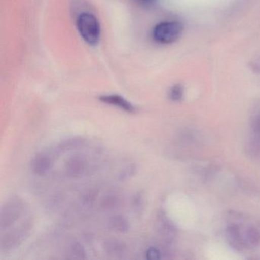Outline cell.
<instances>
[{"label":"cell","instance_id":"obj_1","mask_svg":"<svg viewBox=\"0 0 260 260\" xmlns=\"http://www.w3.org/2000/svg\"><path fill=\"white\" fill-rule=\"evenodd\" d=\"M77 27L82 39L92 46L100 40V24L97 18L90 13H82L77 18Z\"/></svg>","mask_w":260,"mask_h":260},{"label":"cell","instance_id":"obj_2","mask_svg":"<svg viewBox=\"0 0 260 260\" xmlns=\"http://www.w3.org/2000/svg\"><path fill=\"white\" fill-rule=\"evenodd\" d=\"M183 32V25L177 21H164L155 25L153 38L157 43L167 45L176 42Z\"/></svg>","mask_w":260,"mask_h":260},{"label":"cell","instance_id":"obj_3","mask_svg":"<svg viewBox=\"0 0 260 260\" xmlns=\"http://www.w3.org/2000/svg\"><path fill=\"white\" fill-rule=\"evenodd\" d=\"M23 211V204L20 200L13 199L7 202L2 208L1 212V228L4 229L11 226L18 220Z\"/></svg>","mask_w":260,"mask_h":260},{"label":"cell","instance_id":"obj_4","mask_svg":"<svg viewBox=\"0 0 260 260\" xmlns=\"http://www.w3.org/2000/svg\"><path fill=\"white\" fill-rule=\"evenodd\" d=\"M86 170V161L80 156H73L66 161L65 171L67 176L70 177H79Z\"/></svg>","mask_w":260,"mask_h":260},{"label":"cell","instance_id":"obj_5","mask_svg":"<svg viewBox=\"0 0 260 260\" xmlns=\"http://www.w3.org/2000/svg\"><path fill=\"white\" fill-rule=\"evenodd\" d=\"M99 100L104 103L108 104V105H114V106L119 107L121 109L127 112V113H133L135 112V107L130 103L125 98L122 97L119 95H105L99 97Z\"/></svg>","mask_w":260,"mask_h":260},{"label":"cell","instance_id":"obj_6","mask_svg":"<svg viewBox=\"0 0 260 260\" xmlns=\"http://www.w3.org/2000/svg\"><path fill=\"white\" fill-rule=\"evenodd\" d=\"M51 167V159L44 154H39L31 162V169L35 174L44 176Z\"/></svg>","mask_w":260,"mask_h":260},{"label":"cell","instance_id":"obj_7","mask_svg":"<svg viewBox=\"0 0 260 260\" xmlns=\"http://www.w3.org/2000/svg\"><path fill=\"white\" fill-rule=\"evenodd\" d=\"M241 240L243 246L255 247L260 243V233L255 228L249 227L241 232Z\"/></svg>","mask_w":260,"mask_h":260},{"label":"cell","instance_id":"obj_8","mask_svg":"<svg viewBox=\"0 0 260 260\" xmlns=\"http://www.w3.org/2000/svg\"><path fill=\"white\" fill-rule=\"evenodd\" d=\"M26 226L21 227L20 229L18 231H14L12 234L7 235V238H3L2 248L3 249H12L15 246H18L19 243L23 240V237L26 234Z\"/></svg>","mask_w":260,"mask_h":260},{"label":"cell","instance_id":"obj_9","mask_svg":"<svg viewBox=\"0 0 260 260\" xmlns=\"http://www.w3.org/2000/svg\"><path fill=\"white\" fill-rule=\"evenodd\" d=\"M109 226L112 229L120 233L127 232L130 228L128 220L122 215L112 217L109 220Z\"/></svg>","mask_w":260,"mask_h":260},{"label":"cell","instance_id":"obj_10","mask_svg":"<svg viewBox=\"0 0 260 260\" xmlns=\"http://www.w3.org/2000/svg\"><path fill=\"white\" fill-rule=\"evenodd\" d=\"M105 252L111 255H122L125 250V246L118 240H108L104 244Z\"/></svg>","mask_w":260,"mask_h":260},{"label":"cell","instance_id":"obj_11","mask_svg":"<svg viewBox=\"0 0 260 260\" xmlns=\"http://www.w3.org/2000/svg\"><path fill=\"white\" fill-rule=\"evenodd\" d=\"M120 202V199H119L116 195H108L102 199L101 202V206L105 210H111L116 208Z\"/></svg>","mask_w":260,"mask_h":260},{"label":"cell","instance_id":"obj_12","mask_svg":"<svg viewBox=\"0 0 260 260\" xmlns=\"http://www.w3.org/2000/svg\"><path fill=\"white\" fill-rule=\"evenodd\" d=\"M69 252H70L71 255L74 258H81V259L86 258V252H85L84 248L82 246L80 243H72L70 247H69Z\"/></svg>","mask_w":260,"mask_h":260},{"label":"cell","instance_id":"obj_13","mask_svg":"<svg viewBox=\"0 0 260 260\" xmlns=\"http://www.w3.org/2000/svg\"><path fill=\"white\" fill-rule=\"evenodd\" d=\"M182 96H183V89L180 85H176L171 89L169 97L172 101L177 102V101L181 100Z\"/></svg>","mask_w":260,"mask_h":260},{"label":"cell","instance_id":"obj_14","mask_svg":"<svg viewBox=\"0 0 260 260\" xmlns=\"http://www.w3.org/2000/svg\"><path fill=\"white\" fill-rule=\"evenodd\" d=\"M82 143H83V140L80 138L69 139V140H66L64 143H62L61 148L64 150L72 149V148L80 146Z\"/></svg>","mask_w":260,"mask_h":260},{"label":"cell","instance_id":"obj_15","mask_svg":"<svg viewBox=\"0 0 260 260\" xmlns=\"http://www.w3.org/2000/svg\"><path fill=\"white\" fill-rule=\"evenodd\" d=\"M146 257L148 259H159L160 258V252L156 248H150L146 252Z\"/></svg>","mask_w":260,"mask_h":260},{"label":"cell","instance_id":"obj_16","mask_svg":"<svg viewBox=\"0 0 260 260\" xmlns=\"http://www.w3.org/2000/svg\"><path fill=\"white\" fill-rule=\"evenodd\" d=\"M95 199H96V193L90 192V193H86L83 199H84L85 203L90 204L95 200Z\"/></svg>","mask_w":260,"mask_h":260},{"label":"cell","instance_id":"obj_17","mask_svg":"<svg viewBox=\"0 0 260 260\" xmlns=\"http://www.w3.org/2000/svg\"><path fill=\"white\" fill-rule=\"evenodd\" d=\"M134 205L135 208H139L140 205L141 206V205H143V199H142L141 196L137 195V196L134 197Z\"/></svg>","mask_w":260,"mask_h":260},{"label":"cell","instance_id":"obj_18","mask_svg":"<svg viewBox=\"0 0 260 260\" xmlns=\"http://www.w3.org/2000/svg\"><path fill=\"white\" fill-rule=\"evenodd\" d=\"M254 129L256 132L260 133V114L255 118V121H254Z\"/></svg>","mask_w":260,"mask_h":260},{"label":"cell","instance_id":"obj_19","mask_svg":"<svg viewBox=\"0 0 260 260\" xmlns=\"http://www.w3.org/2000/svg\"><path fill=\"white\" fill-rule=\"evenodd\" d=\"M141 1H143V2H147L149 0H141Z\"/></svg>","mask_w":260,"mask_h":260}]
</instances>
